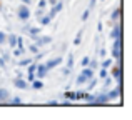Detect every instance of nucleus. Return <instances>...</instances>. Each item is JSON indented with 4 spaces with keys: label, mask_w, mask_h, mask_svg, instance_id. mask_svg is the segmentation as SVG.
<instances>
[]
</instances>
